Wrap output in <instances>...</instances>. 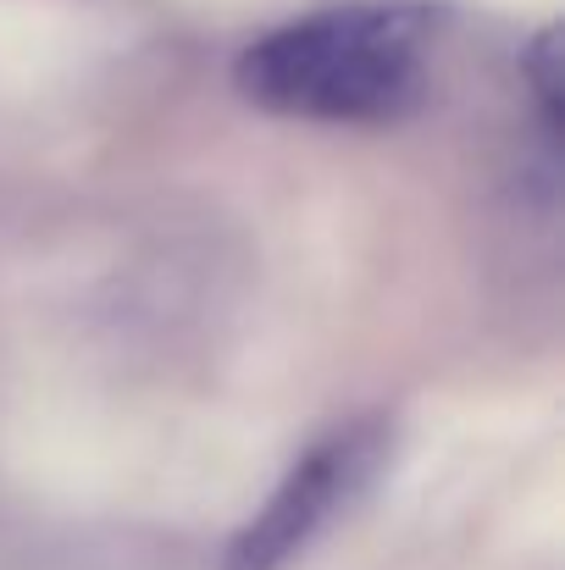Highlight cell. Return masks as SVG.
Instances as JSON below:
<instances>
[{
	"mask_svg": "<svg viewBox=\"0 0 565 570\" xmlns=\"http://www.w3.org/2000/svg\"><path fill=\"white\" fill-rule=\"evenodd\" d=\"M388 438V421H350L311 443L266 493V504L233 532L222 570H289L377 482Z\"/></svg>",
	"mask_w": 565,
	"mask_h": 570,
	"instance_id": "obj_2",
	"label": "cell"
},
{
	"mask_svg": "<svg viewBox=\"0 0 565 570\" xmlns=\"http://www.w3.org/2000/svg\"><path fill=\"white\" fill-rule=\"evenodd\" d=\"M438 11L421 0H355L294 17L233 61V89L300 122H399L427 95V45Z\"/></svg>",
	"mask_w": 565,
	"mask_h": 570,
	"instance_id": "obj_1",
	"label": "cell"
},
{
	"mask_svg": "<svg viewBox=\"0 0 565 570\" xmlns=\"http://www.w3.org/2000/svg\"><path fill=\"white\" fill-rule=\"evenodd\" d=\"M522 83L538 106V128H544V150H561V122H565V100H561V28H538L522 50Z\"/></svg>",
	"mask_w": 565,
	"mask_h": 570,
	"instance_id": "obj_3",
	"label": "cell"
}]
</instances>
